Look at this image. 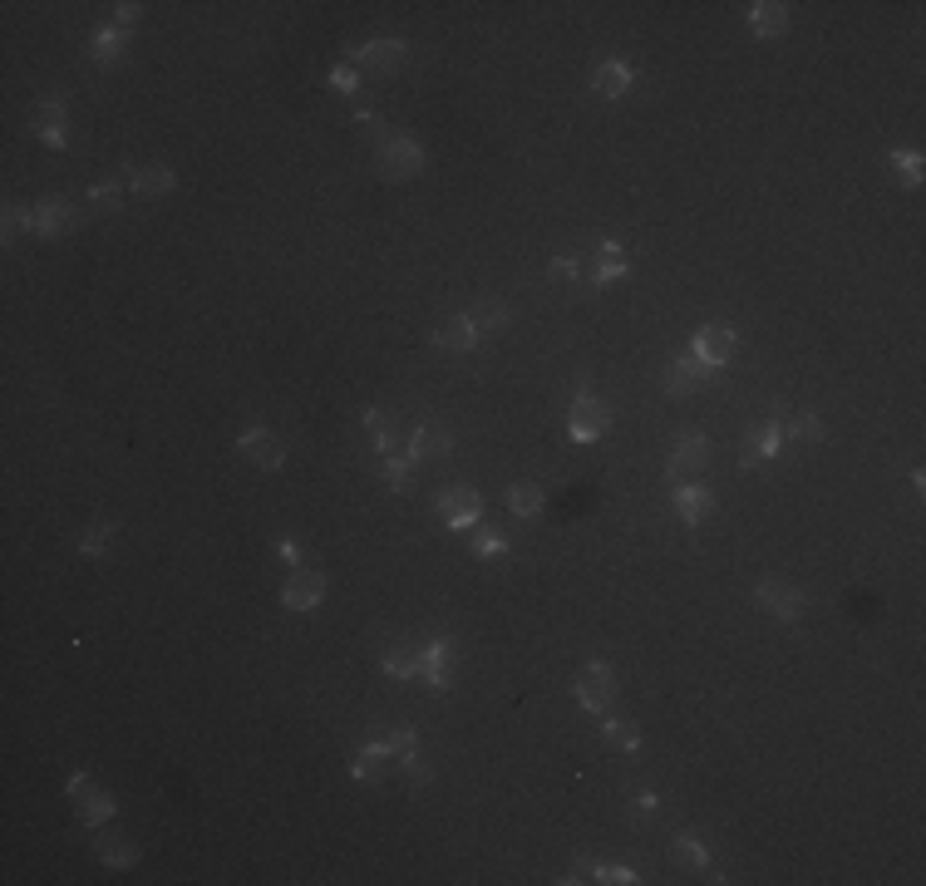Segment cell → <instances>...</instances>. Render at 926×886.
Listing matches in <instances>:
<instances>
[{
  "label": "cell",
  "mask_w": 926,
  "mask_h": 886,
  "mask_svg": "<svg viewBox=\"0 0 926 886\" xmlns=\"http://www.w3.org/2000/svg\"><path fill=\"white\" fill-rule=\"evenodd\" d=\"M576 705L592 709V714H601V709L611 705V665L607 660H592L582 670V680H576Z\"/></svg>",
  "instance_id": "cell-5"
},
{
  "label": "cell",
  "mask_w": 926,
  "mask_h": 886,
  "mask_svg": "<svg viewBox=\"0 0 926 886\" xmlns=\"http://www.w3.org/2000/svg\"><path fill=\"white\" fill-rule=\"evenodd\" d=\"M784 438H799V443H823V424L813 414H799L793 424L784 428Z\"/></svg>",
  "instance_id": "cell-33"
},
{
  "label": "cell",
  "mask_w": 926,
  "mask_h": 886,
  "mask_svg": "<svg viewBox=\"0 0 926 886\" xmlns=\"http://www.w3.org/2000/svg\"><path fill=\"white\" fill-rule=\"evenodd\" d=\"M380 478H384V488H390V492H405L409 488V459H394V453H384Z\"/></svg>",
  "instance_id": "cell-32"
},
{
  "label": "cell",
  "mask_w": 926,
  "mask_h": 886,
  "mask_svg": "<svg viewBox=\"0 0 926 886\" xmlns=\"http://www.w3.org/2000/svg\"><path fill=\"white\" fill-rule=\"evenodd\" d=\"M469 321L479 325V331H503L512 315H508V306H503V300H479V306L469 310Z\"/></svg>",
  "instance_id": "cell-22"
},
{
  "label": "cell",
  "mask_w": 926,
  "mask_h": 886,
  "mask_svg": "<svg viewBox=\"0 0 926 886\" xmlns=\"http://www.w3.org/2000/svg\"><path fill=\"white\" fill-rule=\"evenodd\" d=\"M109 542H114V523H104V517H99V523L89 527V537L79 542V552H85V556H99Z\"/></svg>",
  "instance_id": "cell-35"
},
{
  "label": "cell",
  "mask_w": 926,
  "mask_h": 886,
  "mask_svg": "<svg viewBox=\"0 0 926 886\" xmlns=\"http://www.w3.org/2000/svg\"><path fill=\"white\" fill-rule=\"evenodd\" d=\"M384 674H390V680H415V674H419V655L409 651V645H394V651L384 655Z\"/></svg>",
  "instance_id": "cell-23"
},
{
  "label": "cell",
  "mask_w": 926,
  "mask_h": 886,
  "mask_svg": "<svg viewBox=\"0 0 926 886\" xmlns=\"http://www.w3.org/2000/svg\"><path fill=\"white\" fill-rule=\"evenodd\" d=\"M754 601L769 611V616H778V620H799L803 616V596L788 587V581H774V577L754 587Z\"/></svg>",
  "instance_id": "cell-6"
},
{
  "label": "cell",
  "mask_w": 926,
  "mask_h": 886,
  "mask_svg": "<svg viewBox=\"0 0 926 886\" xmlns=\"http://www.w3.org/2000/svg\"><path fill=\"white\" fill-rule=\"evenodd\" d=\"M85 793H89V778H85V773H75V778H69V798H85Z\"/></svg>",
  "instance_id": "cell-45"
},
{
  "label": "cell",
  "mask_w": 926,
  "mask_h": 886,
  "mask_svg": "<svg viewBox=\"0 0 926 886\" xmlns=\"http://www.w3.org/2000/svg\"><path fill=\"white\" fill-rule=\"evenodd\" d=\"M735 331H729V325H700V335H695V355L690 360L700 364L705 374H714L720 370L724 360H729V355H735Z\"/></svg>",
  "instance_id": "cell-3"
},
{
  "label": "cell",
  "mask_w": 926,
  "mask_h": 886,
  "mask_svg": "<svg viewBox=\"0 0 926 886\" xmlns=\"http://www.w3.org/2000/svg\"><path fill=\"white\" fill-rule=\"evenodd\" d=\"M94 852H99V862H109V866H133V862H139V847L118 842V837H99Z\"/></svg>",
  "instance_id": "cell-21"
},
{
  "label": "cell",
  "mask_w": 926,
  "mask_h": 886,
  "mask_svg": "<svg viewBox=\"0 0 926 886\" xmlns=\"http://www.w3.org/2000/svg\"><path fill=\"white\" fill-rule=\"evenodd\" d=\"M424 168V148H419L415 139H405V133H384L380 143V172L390 182H405L415 178V172Z\"/></svg>",
  "instance_id": "cell-1"
},
{
  "label": "cell",
  "mask_w": 926,
  "mask_h": 886,
  "mask_svg": "<svg viewBox=\"0 0 926 886\" xmlns=\"http://www.w3.org/2000/svg\"><path fill=\"white\" fill-rule=\"evenodd\" d=\"M25 227H30L35 236H60L75 227V207H69V197H44V203H35L30 212H25Z\"/></svg>",
  "instance_id": "cell-4"
},
{
  "label": "cell",
  "mask_w": 926,
  "mask_h": 886,
  "mask_svg": "<svg viewBox=\"0 0 926 886\" xmlns=\"http://www.w3.org/2000/svg\"><path fill=\"white\" fill-rule=\"evenodd\" d=\"M439 513H444V523L454 527V532L479 527V492L473 488H448L444 498H439Z\"/></svg>",
  "instance_id": "cell-11"
},
{
  "label": "cell",
  "mask_w": 926,
  "mask_h": 886,
  "mask_svg": "<svg viewBox=\"0 0 926 886\" xmlns=\"http://www.w3.org/2000/svg\"><path fill=\"white\" fill-rule=\"evenodd\" d=\"M44 129H64V104L60 99H40L30 108V133H44Z\"/></svg>",
  "instance_id": "cell-26"
},
{
  "label": "cell",
  "mask_w": 926,
  "mask_h": 886,
  "mask_svg": "<svg viewBox=\"0 0 926 886\" xmlns=\"http://www.w3.org/2000/svg\"><path fill=\"white\" fill-rule=\"evenodd\" d=\"M626 276V251L616 242H601V261H597V286H611V281Z\"/></svg>",
  "instance_id": "cell-20"
},
{
  "label": "cell",
  "mask_w": 926,
  "mask_h": 886,
  "mask_svg": "<svg viewBox=\"0 0 926 886\" xmlns=\"http://www.w3.org/2000/svg\"><path fill=\"white\" fill-rule=\"evenodd\" d=\"M705 463H710V443H705V434H680V438H675L671 463H665V473H671V483H695L705 473Z\"/></svg>",
  "instance_id": "cell-2"
},
{
  "label": "cell",
  "mask_w": 926,
  "mask_h": 886,
  "mask_svg": "<svg viewBox=\"0 0 926 886\" xmlns=\"http://www.w3.org/2000/svg\"><path fill=\"white\" fill-rule=\"evenodd\" d=\"M345 54H350L355 65H370L380 69V75H390V69L405 65V40H370V44H345Z\"/></svg>",
  "instance_id": "cell-10"
},
{
  "label": "cell",
  "mask_w": 926,
  "mask_h": 886,
  "mask_svg": "<svg viewBox=\"0 0 926 886\" xmlns=\"http://www.w3.org/2000/svg\"><path fill=\"white\" fill-rule=\"evenodd\" d=\"M89 197H94V203H104V207H114L118 203V182H94V188H89Z\"/></svg>",
  "instance_id": "cell-40"
},
{
  "label": "cell",
  "mask_w": 926,
  "mask_h": 886,
  "mask_svg": "<svg viewBox=\"0 0 926 886\" xmlns=\"http://www.w3.org/2000/svg\"><path fill=\"white\" fill-rule=\"evenodd\" d=\"M749 25H754V35H764V40H774V35L788 30V5H774V0H759V5H749Z\"/></svg>",
  "instance_id": "cell-15"
},
{
  "label": "cell",
  "mask_w": 926,
  "mask_h": 886,
  "mask_svg": "<svg viewBox=\"0 0 926 886\" xmlns=\"http://www.w3.org/2000/svg\"><path fill=\"white\" fill-rule=\"evenodd\" d=\"M611 428V414H607V404H597V399L586 395H576V404H572V438L576 443H592V438H601Z\"/></svg>",
  "instance_id": "cell-7"
},
{
  "label": "cell",
  "mask_w": 926,
  "mask_h": 886,
  "mask_svg": "<svg viewBox=\"0 0 926 886\" xmlns=\"http://www.w3.org/2000/svg\"><path fill=\"white\" fill-rule=\"evenodd\" d=\"M508 507H512V517L543 513V488H533V483H518V488L508 492Z\"/></svg>",
  "instance_id": "cell-25"
},
{
  "label": "cell",
  "mask_w": 926,
  "mask_h": 886,
  "mask_svg": "<svg viewBox=\"0 0 926 886\" xmlns=\"http://www.w3.org/2000/svg\"><path fill=\"white\" fill-rule=\"evenodd\" d=\"M592 89H597L601 99H621L631 89V69L621 65V60H607V65L597 69V79H592Z\"/></svg>",
  "instance_id": "cell-17"
},
{
  "label": "cell",
  "mask_w": 926,
  "mask_h": 886,
  "mask_svg": "<svg viewBox=\"0 0 926 886\" xmlns=\"http://www.w3.org/2000/svg\"><path fill=\"white\" fill-rule=\"evenodd\" d=\"M277 552H281V562H301V547L296 542H277Z\"/></svg>",
  "instance_id": "cell-46"
},
{
  "label": "cell",
  "mask_w": 926,
  "mask_h": 886,
  "mask_svg": "<svg viewBox=\"0 0 926 886\" xmlns=\"http://www.w3.org/2000/svg\"><path fill=\"white\" fill-rule=\"evenodd\" d=\"M503 552H508V542L498 532H479V556H503Z\"/></svg>",
  "instance_id": "cell-39"
},
{
  "label": "cell",
  "mask_w": 926,
  "mask_h": 886,
  "mask_svg": "<svg viewBox=\"0 0 926 886\" xmlns=\"http://www.w3.org/2000/svg\"><path fill=\"white\" fill-rule=\"evenodd\" d=\"M601 734H607L611 748H636L640 744V729L631 724V719H607V724H601Z\"/></svg>",
  "instance_id": "cell-31"
},
{
  "label": "cell",
  "mask_w": 926,
  "mask_h": 886,
  "mask_svg": "<svg viewBox=\"0 0 926 886\" xmlns=\"http://www.w3.org/2000/svg\"><path fill=\"white\" fill-rule=\"evenodd\" d=\"M592 876H597V882H621V886L636 882V872H631V866H597Z\"/></svg>",
  "instance_id": "cell-38"
},
{
  "label": "cell",
  "mask_w": 926,
  "mask_h": 886,
  "mask_svg": "<svg viewBox=\"0 0 926 886\" xmlns=\"http://www.w3.org/2000/svg\"><path fill=\"white\" fill-rule=\"evenodd\" d=\"M384 748H390V758H405V754L419 748V738H415V729H394V734L384 738Z\"/></svg>",
  "instance_id": "cell-37"
},
{
  "label": "cell",
  "mask_w": 926,
  "mask_h": 886,
  "mask_svg": "<svg viewBox=\"0 0 926 886\" xmlns=\"http://www.w3.org/2000/svg\"><path fill=\"white\" fill-rule=\"evenodd\" d=\"M394 443H399V434H394V424L374 428V449H380V453H394Z\"/></svg>",
  "instance_id": "cell-42"
},
{
  "label": "cell",
  "mask_w": 926,
  "mask_h": 886,
  "mask_svg": "<svg viewBox=\"0 0 926 886\" xmlns=\"http://www.w3.org/2000/svg\"><path fill=\"white\" fill-rule=\"evenodd\" d=\"M656 802H660L656 793H640V798H636V812H656Z\"/></svg>",
  "instance_id": "cell-47"
},
{
  "label": "cell",
  "mask_w": 926,
  "mask_h": 886,
  "mask_svg": "<svg viewBox=\"0 0 926 886\" xmlns=\"http://www.w3.org/2000/svg\"><path fill=\"white\" fill-rule=\"evenodd\" d=\"M237 449H242V459H252L256 468H281V463H286V449H281V438L271 434V428H246V434L237 438Z\"/></svg>",
  "instance_id": "cell-9"
},
{
  "label": "cell",
  "mask_w": 926,
  "mask_h": 886,
  "mask_svg": "<svg viewBox=\"0 0 926 886\" xmlns=\"http://www.w3.org/2000/svg\"><path fill=\"white\" fill-rule=\"evenodd\" d=\"M79 818H85L89 827L109 822V818H114V798H104V793H85V798H79Z\"/></svg>",
  "instance_id": "cell-30"
},
{
  "label": "cell",
  "mask_w": 926,
  "mask_h": 886,
  "mask_svg": "<svg viewBox=\"0 0 926 886\" xmlns=\"http://www.w3.org/2000/svg\"><path fill=\"white\" fill-rule=\"evenodd\" d=\"M178 188V178H173L163 163H153V168H139L133 172V193H143V197H163V193H173Z\"/></svg>",
  "instance_id": "cell-18"
},
{
  "label": "cell",
  "mask_w": 926,
  "mask_h": 886,
  "mask_svg": "<svg viewBox=\"0 0 926 886\" xmlns=\"http://www.w3.org/2000/svg\"><path fill=\"white\" fill-rule=\"evenodd\" d=\"M552 276H562V281H572V276H582V267H576L572 257H557L552 261Z\"/></svg>",
  "instance_id": "cell-43"
},
{
  "label": "cell",
  "mask_w": 926,
  "mask_h": 886,
  "mask_svg": "<svg viewBox=\"0 0 926 886\" xmlns=\"http://www.w3.org/2000/svg\"><path fill=\"white\" fill-rule=\"evenodd\" d=\"M330 84H335V89H345V94H350V89H355V69H350V65H341V69H335V75H330Z\"/></svg>",
  "instance_id": "cell-44"
},
{
  "label": "cell",
  "mask_w": 926,
  "mask_h": 886,
  "mask_svg": "<svg viewBox=\"0 0 926 886\" xmlns=\"http://www.w3.org/2000/svg\"><path fill=\"white\" fill-rule=\"evenodd\" d=\"M139 20V5H133V0H124V5H114V25L118 30H128V25Z\"/></svg>",
  "instance_id": "cell-41"
},
{
  "label": "cell",
  "mask_w": 926,
  "mask_h": 886,
  "mask_svg": "<svg viewBox=\"0 0 926 886\" xmlns=\"http://www.w3.org/2000/svg\"><path fill=\"white\" fill-rule=\"evenodd\" d=\"M705 379V370L695 360H675V364H665V389H671V395H690L695 385H700Z\"/></svg>",
  "instance_id": "cell-19"
},
{
  "label": "cell",
  "mask_w": 926,
  "mask_h": 886,
  "mask_svg": "<svg viewBox=\"0 0 926 886\" xmlns=\"http://www.w3.org/2000/svg\"><path fill=\"white\" fill-rule=\"evenodd\" d=\"M281 601H286L291 611H316L320 601H326V577L320 571H291L286 577V587H281Z\"/></svg>",
  "instance_id": "cell-8"
},
{
  "label": "cell",
  "mask_w": 926,
  "mask_h": 886,
  "mask_svg": "<svg viewBox=\"0 0 926 886\" xmlns=\"http://www.w3.org/2000/svg\"><path fill=\"white\" fill-rule=\"evenodd\" d=\"M384 758H390V748H384V744H370V748H365L360 758H355V769H350V773H355V778H360V783H370V778H380Z\"/></svg>",
  "instance_id": "cell-29"
},
{
  "label": "cell",
  "mask_w": 926,
  "mask_h": 886,
  "mask_svg": "<svg viewBox=\"0 0 926 886\" xmlns=\"http://www.w3.org/2000/svg\"><path fill=\"white\" fill-rule=\"evenodd\" d=\"M448 670H454V645L439 635V641H429L424 651H419V674H424L434 690H444V684H448Z\"/></svg>",
  "instance_id": "cell-13"
},
{
  "label": "cell",
  "mask_w": 926,
  "mask_h": 886,
  "mask_svg": "<svg viewBox=\"0 0 926 886\" xmlns=\"http://www.w3.org/2000/svg\"><path fill=\"white\" fill-rule=\"evenodd\" d=\"M749 443H754V453H749L745 463H759V459H774V453L784 449L788 438H784V428H778V424H764V428H759L754 438H749Z\"/></svg>",
  "instance_id": "cell-24"
},
{
  "label": "cell",
  "mask_w": 926,
  "mask_h": 886,
  "mask_svg": "<svg viewBox=\"0 0 926 886\" xmlns=\"http://www.w3.org/2000/svg\"><path fill=\"white\" fill-rule=\"evenodd\" d=\"M399 763H405V778H409V788H424V783L434 778V769H429V763H424V754H419V748H415V754H405V758H399Z\"/></svg>",
  "instance_id": "cell-36"
},
{
  "label": "cell",
  "mask_w": 926,
  "mask_h": 886,
  "mask_svg": "<svg viewBox=\"0 0 926 886\" xmlns=\"http://www.w3.org/2000/svg\"><path fill=\"white\" fill-rule=\"evenodd\" d=\"M675 862L700 872V866H710V852H705V842L695 833H680V837H675Z\"/></svg>",
  "instance_id": "cell-27"
},
{
  "label": "cell",
  "mask_w": 926,
  "mask_h": 886,
  "mask_svg": "<svg viewBox=\"0 0 926 886\" xmlns=\"http://www.w3.org/2000/svg\"><path fill=\"white\" fill-rule=\"evenodd\" d=\"M454 453V438H448L444 424H419L409 434V463H424V459H448Z\"/></svg>",
  "instance_id": "cell-12"
},
{
  "label": "cell",
  "mask_w": 926,
  "mask_h": 886,
  "mask_svg": "<svg viewBox=\"0 0 926 886\" xmlns=\"http://www.w3.org/2000/svg\"><path fill=\"white\" fill-rule=\"evenodd\" d=\"M434 345L439 350H473V345H479V325L469 321V315H463V321H448V325H439L434 331Z\"/></svg>",
  "instance_id": "cell-16"
},
{
  "label": "cell",
  "mask_w": 926,
  "mask_h": 886,
  "mask_svg": "<svg viewBox=\"0 0 926 886\" xmlns=\"http://www.w3.org/2000/svg\"><path fill=\"white\" fill-rule=\"evenodd\" d=\"M892 168H897V178L906 182V188H916V182H922V153H892Z\"/></svg>",
  "instance_id": "cell-34"
},
{
  "label": "cell",
  "mask_w": 926,
  "mask_h": 886,
  "mask_svg": "<svg viewBox=\"0 0 926 886\" xmlns=\"http://www.w3.org/2000/svg\"><path fill=\"white\" fill-rule=\"evenodd\" d=\"M675 513H680L690 527H700V523H710L714 498L705 488H695V483H680V488H675Z\"/></svg>",
  "instance_id": "cell-14"
},
{
  "label": "cell",
  "mask_w": 926,
  "mask_h": 886,
  "mask_svg": "<svg viewBox=\"0 0 926 886\" xmlns=\"http://www.w3.org/2000/svg\"><path fill=\"white\" fill-rule=\"evenodd\" d=\"M118 54H124V30H118V25H104V30L94 35V60L99 65H114Z\"/></svg>",
  "instance_id": "cell-28"
}]
</instances>
